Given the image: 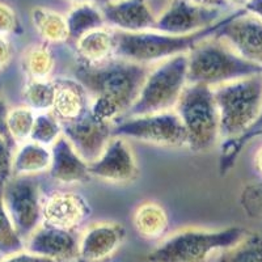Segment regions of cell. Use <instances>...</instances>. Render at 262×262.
Here are the masks:
<instances>
[{
    "instance_id": "obj_1",
    "label": "cell",
    "mask_w": 262,
    "mask_h": 262,
    "mask_svg": "<svg viewBox=\"0 0 262 262\" xmlns=\"http://www.w3.org/2000/svg\"><path fill=\"white\" fill-rule=\"evenodd\" d=\"M151 66L112 58L102 63L78 60L75 79L91 98V112L96 118L116 123L137 101Z\"/></svg>"
},
{
    "instance_id": "obj_2",
    "label": "cell",
    "mask_w": 262,
    "mask_h": 262,
    "mask_svg": "<svg viewBox=\"0 0 262 262\" xmlns=\"http://www.w3.org/2000/svg\"><path fill=\"white\" fill-rule=\"evenodd\" d=\"M227 16L216 24L191 34H169L158 30L127 33L114 30L116 50L114 58L130 60L139 64L152 66L169 58L188 54L202 39L214 36L223 25Z\"/></svg>"
},
{
    "instance_id": "obj_3",
    "label": "cell",
    "mask_w": 262,
    "mask_h": 262,
    "mask_svg": "<svg viewBox=\"0 0 262 262\" xmlns=\"http://www.w3.org/2000/svg\"><path fill=\"white\" fill-rule=\"evenodd\" d=\"M188 83L211 88L252 75L262 74V67L248 62L223 39L207 37L188 54Z\"/></svg>"
},
{
    "instance_id": "obj_4",
    "label": "cell",
    "mask_w": 262,
    "mask_h": 262,
    "mask_svg": "<svg viewBox=\"0 0 262 262\" xmlns=\"http://www.w3.org/2000/svg\"><path fill=\"white\" fill-rule=\"evenodd\" d=\"M222 140L242 137L253 125L262 107V74L212 88Z\"/></svg>"
},
{
    "instance_id": "obj_5",
    "label": "cell",
    "mask_w": 262,
    "mask_h": 262,
    "mask_svg": "<svg viewBox=\"0 0 262 262\" xmlns=\"http://www.w3.org/2000/svg\"><path fill=\"white\" fill-rule=\"evenodd\" d=\"M247 232L242 227L222 229L184 228L164 238L149 252L148 262H207L215 252L227 249Z\"/></svg>"
},
{
    "instance_id": "obj_6",
    "label": "cell",
    "mask_w": 262,
    "mask_h": 262,
    "mask_svg": "<svg viewBox=\"0 0 262 262\" xmlns=\"http://www.w3.org/2000/svg\"><path fill=\"white\" fill-rule=\"evenodd\" d=\"M174 112L186 131V147L190 151H209L221 139L219 116L211 86L186 84Z\"/></svg>"
},
{
    "instance_id": "obj_7",
    "label": "cell",
    "mask_w": 262,
    "mask_h": 262,
    "mask_svg": "<svg viewBox=\"0 0 262 262\" xmlns=\"http://www.w3.org/2000/svg\"><path fill=\"white\" fill-rule=\"evenodd\" d=\"M186 84V54L158 63L155 67H151L137 101L125 117L174 111Z\"/></svg>"
},
{
    "instance_id": "obj_8",
    "label": "cell",
    "mask_w": 262,
    "mask_h": 262,
    "mask_svg": "<svg viewBox=\"0 0 262 262\" xmlns=\"http://www.w3.org/2000/svg\"><path fill=\"white\" fill-rule=\"evenodd\" d=\"M113 137L163 147H186V131L174 111L123 117L113 125Z\"/></svg>"
},
{
    "instance_id": "obj_9",
    "label": "cell",
    "mask_w": 262,
    "mask_h": 262,
    "mask_svg": "<svg viewBox=\"0 0 262 262\" xmlns=\"http://www.w3.org/2000/svg\"><path fill=\"white\" fill-rule=\"evenodd\" d=\"M3 201L13 226L25 243L42 224L43 196L39 184L33 176L8 177L3 181Z\"/></svg>"
},
{
    "instance_id": "obj_10",
    "label": "cell",
    "mask_w": 262,
    "mask_h": 262,
    "mask_svg": "<svg viewBox=\"0 0 262 262\" xmlns=\"http://www.w3.org/2000/svg\"><path fill=\"white\" fill-rule=\"evenodd\" d=\"M223 9L206 7L194 0H168L156 16L155 29L169 34H191L216 24Z\"/></svg>"
},
{
    "instance_id": "obj_11",
    "label": "cell",
    "mask_w": 262,
    "mask_h": 262,
    "mask_svg": "<svg viewBox=\"0 0 262 262\" xmlns=\"http://www.w3.org/2000/svg\"><path fill=\"white\" fill-rule=\"evenodd\" d=\"M236 53L248 62L262 67V20L245 9H236L226 17L217 32Z\"/></svg>"
},
{
    "instance_id": "obj_12",
    "label": "cell",
    "mask_w": 262,
    "mask_h": 262,
    "mask_svg": "<svg viewBox=\"0 0 262 262\" xmlns=\"http://www.w3.org/2000/svg\"><path fill=\"white\" fill-rule=\"evenodd\" d=\"M113 125L96 118L88 107L75 119L62 122V130L79 155L90 164L101 155L102 149L112 139Z\"/></svg>"
},
{
    "instance_id": "obj_13",
    "label": "cell",
    "mask_w": 262,
    "mask_h": 262,
    "mask_svg": "<svg viewBox=\"0 0 262 262\" xmlns=\"http://www.w3.org/2000/svg\"><path fill=\"white\" fill-rule=\"evenodd\" d=\"M90 174L107 182H130L137 179L138 164L126 139L112 137L101 155L90 163Z\"/></svg>"
},
{
    "instance_id": "obj_14",
    "label": "cell",
    "mask_w": 262,
    "mask_h": 262,
    "mask_svg": "<svg viewBox=\"0 0 262 262\" xmlns=\"http://www.w3.org/2000/svg\"><path fill=\"white\" fill-rule=\"evenodd\" d=\"M79 237L75 231L42 223L25 240V249L37 256L46 257L55 262L78 258Z\"/></svg>"
},
{
    "instance_id": "obj_15",
    "label": "cell",
    "mask_w": 262,
    "mask_h": 262,
    "mask_svg": "<svg viewBox=\"0 0 262 262\" xmlns=\"http://www.w3.org/2000/svg\"><path fill=\"white\" fill-rule=\"evenodd\" d=\"M106 27L127 33L154 30L156 13L148 0H113L101 4Z\"/></svg>"
},
{
    "instance_id": "obj_16",
    "label": "cell",
    "mask_w": 262,
    "mask_h": 262,
    "mask_svg": "<svg viewBox=\"0 0 262 262\" xmlns=\"http://www.w3.org/2000/svg\"><path fill=\"white\" fill-rule=\"evenodd\" d=\"M90 214L85 198L75 191L55 190L42 201V223L49 226L75 231Z\"/></svg>"
},
{
    "instance_id": "obj_17",
    "label": "cell",
    "mask_w": 262,
    "mask_h": 262,
    "mask_svg": "<svg viewBox=\"0 0 262 262\" xmlns=\"http://www.w3.org/2000/svg\"><path fill=\"white\" fill-rule=\"evenodd\" d=\"M126 236V229L114 222L92 224L79 237V262H104L116 253Z\"/></svg>"
},
{
    "instance_id": "obj_18",
    "label": "cell",
    "mask_w": 262,
    "mask_h": 262,
    "mask_svg": "<svg viewBox=\"0 0 262 262\" xmlns=\"http://www.w3.org/2000/svg\"><path fill=\"white\" fill-rule=\"evenodd\" d=\"M51 163L49 174L60 184H78L90 179V164L72 147L64 135L50 147Z\"/></svg>"
},
{
    "instance_id": "obj_19",
    "label": "cell",
    "mask_w": 262,
    "mask_h": 262,
    "mask_svg": "<svg viewBox=\"0 0 262 262\" xmlns=\"http://www.w3.org/2000/svg\"><path fill=\"white\" fill-rule=\"evenodd\" d=\"M90 95L76 79L55 80V96L50 112L60 123L80 116L90 107Z\"/></svg>"
},
{
    "instance_id": "obj_20",
    "label": "cell",
    "mask_w": 262,
    "mask_h": 262,
    "mask_svg": "<svg viewBox=\"0 0 262 262\" xmlns=\"http://www.w3.org/2000/svg\"><path fill=\"white\" fill-rule=\"evenodd\" d=\"M75 48L79 57L78 60L91 64L106 62L114 58V29L102 27L91 30L75 41Z\"/></svg>"
},
{
    "instance_id": "obj_21",
    "label": "cell",
    "mask_w": 262,
    "mask_h": 262,
    "mask_svg": "<svg viewBox=\"0 0 262 262\" xmlns=\"http://www.w3.org/2000/svg\"><path fill=\"white\" fill-rule=\"evenodd\" d=\"M50 163V147L28 140L18 144L13 151L11 176H36L48 172Z\"/></svg>"
},
{
    "instance_id": "obj_22",
    "label": "cell",
    "mask_w": 262,
    "mask_h": 262,
    "mask_svg": "<svg viewBox=\"0 0 262 262\" xmlns=\"http://www.w3.org/2000/svg\"><path fill=\"white\" fill-rule=\"evenodd\" d=\"M133 224L140 237L146 240L161 238L169 227L168 214L160 203L146 201L133 212Z\"/></svg>"
},
{
    "instance_id": "obj_23",
    "label": "cell",
    "mask_w": 262,
    "mask_h": 262,
    "mask_svg": "<svg viewBox=\"0 0 262 262\" xmlns=\"http://www.w3.org/2000/svg\"><path fill=\"white\" fill-rule=\"evenodd\" d=\"M30 18L45 43H64L70 39L67 20L57 11L46 7H34L30 12Z\"/></svg>"
},
{
    "instance_id": "obj_24",
    "label": "cell",
    "mask_w": 262,
    "mask_h": 262,
    "mask_svg": "<svg viewBox=\"0 0 262 262\" xmlns=\"http://www.w3.org/2000/svg\"><path fill=\"white\" fill-rule=\"evenodd\" d=\"M21 69L28 79L50 80L55 69V55L49 43H34L29 46L21 58Z\"/></svg>"
},
{
    "instance_id": "obj_25",
    "label": "cell",
    "mask_w": 262,
    "mask_h": 262,
    "mask_svg": "<svg viewBox=\"0 0 262 262\" xmlns=\"http://www.w3.org/2000/svg\"><path fill=\"white\" fill-rule=\"evenodd\" d=\"M70 30V39H76L97 28L106 27L101 9L93 3L76 4L66 17Z\"/></svg>"
},
{
    "instance_id": "obj_26",
    "label": "cell",
    "mask_w": 262,
    "mask_h": 262,
    "mask_svg": "<svg viewBox=\"0 0 262 262\" xmlns=\"http://www.w3.org/2000/svg\"><path fill=\"white\" fill-rule=\"evenodd\" d=\"M258 137H262V107L257 119L253 122V125L248 128L245 134L236 138V139L222 142L221 164H219V169H221L222 174H226L232 169L236 160L242 154L243 148L249 143L250 140Z\"/></svg>"
},
{
    "instance_id": "obj_27",
    "label": "cell",
    "mask_w": 262,
    "mask_h": 262,
    "mask_svg": "<svg viewBox=\"0 0 262 262\" xmlns=\"http://www.w3.org/2000/svg\"><path fill=\"white\" fill-rule=\"evenodd\" d=\"M217 262H262V236L245 232L237 243L222 250Z\"/></svg>"
},
{
    "instance_id": "obj_28",
    "label": "cell",
    "mask_w": 262,
    "mask_h": 262,
    "mask_svg": "<svg viewBox=\"0 0 262 262\" xmlns=\"http://www.w3.org/2000/svg\"><path fill=\"white\" fill-rule=\"evenodd\" d=\"M55 96V81L28 79L23 90L24 105L36 113L50 112Z\"/></svg>"
},
{
    "instance_id": "obj_29",
    "label": "cell",
    "mask_w": 262,
    "mask_h": 262,
    "mask_svg": "<svg viewBox=\"0 0 262 262\" xmlns=\"http://www.w3.org/2000/svg\"><path fill=\"white\" fill-rule=\"evenodd\" d=\"M36 114V112L32 111L27 105L9 107L7 127H8L9 137L16 147L30 139Z\"/></svg>"
},
{
    "instance_id": "obj_30",
    "label": "cell",
    "mask_w": 262,
    "mask_h": 262,
    "mask_svg": "<svg viewBox=\"0 0 262 262\" xmlns=\"http://www.w3.org/2000/svg\"><path fill=\"white\" fill-rule=\"evenodd\" d=\"M25 249V243L13 226L3 201V181H0V256H9Z\"/></svg>"
},
{
    "instance_id": "obj_31",
    "label": "cell",
    "mask_w": 262,
    "mask_h": 262,
    "mask_svg": "<svg viewBox=\"0 0 262 262\" xmlns=\"http://www.w3.org/2000/svg\"><path fill=\"white\" fill-rule=\"evenodd\" d=\"M62 135V123L51 112H42L36 114L29 140L42 146L51 147Z\"/></svg>"
},
{
    "instance_id": "obj_32",
    "label": "cell",
    "mask_w": 262,
    "mask_h": 262,
    "mask_svg": "<svg viewBox=\"0 0 262 262\" xmlns=\"http://www.w3.org/2000/svg\"><path fill=\"white\" fill-rule=\"evenodd\" d=\"M240 206L249 217L262 219V182L245 185L240 194Z\"/></svg>"
},
{
    "instance_id": "obj_33",
    "label": "cell",
    "mask_w": 262,
    "mask_h": 262,
    "mask_svg": "<svg viewBox=\"0 0 262 262\" xmlns=\"http://www.w3.org/2000/svg\"><path fill=\"white\" fill-rule=\"evenodd\" d=\"M21 24L15 9L7 3L0 2V36L20 34Z\"/></svg>"
},
{
    "instance_id": "obj_34",
    "label": "cell",
    "mask_w": 262,
    "mask_h": 262,
    "mask_svg": "<svg viewBox=\"0 0 262 262\" xmlns=\"http://www.w3.org/2000/svg\"><path fill=\"white\" fill-rule=\"evenodd\" d=\"M15 147L0 135V181H6L11 177V168H12V158Z\"/></svg>"
},
{
    "instance_id": "obj_35",
    "label": "cell",
    "mask_w": 262,
    "mask_h": 262,
    "mask_svg": "<svg viewBox=\"0 0 262 262\" xmlns=\"http://www.w3.org/2000/svg\"><path fill=\"white\" fill-rule=\"evenodd\" d=\"M0 262H55L50 258H46V257L37 256V254H33L30 252H28L27 249L20 250V252H16L13 254H9V256L2 257Z\"/></svg>"
},
{
    "instance_id": "obj_36",
    "label": "cell",
    "mask_w": 262,
    "mask_h": 262,
    "mask_svg": "<svg viewBox=\"0 0 262 262\" xmlns=\"http://www.w3.org/2000/svg\"><path fill=\"white\" fill-rule=\"evenodd\" d=\"M13 58V46L8 37L0 36V71L8 67Z\"/></svg>"
},
{
    "instance_id": "obj_37",
    "label": "cell",
    "mask_w": 262,
    "mask_h": 262,
    "mask_svg": "<svg viewBox=\"0 0 262 262\" xmlns=\"http://www.w3.org/2000/svg\"><path fill=\"white\" fill-rule=\"evenodd\" d=\"M8 113H9L8 104H7L6 100L0 96V135H2V137H3L9 144H11V146H13L16 148L15 143H13L11 137H9L8 127H7V118H8Z\"/></svg>"
},
{
    "instance_id": "obj_38",
    "label": "cell",
    "mask_w": 262,
    "mask_h": 262,
    "mask_svg": "<svg viewBox=\"0 0 262 262\" xmlns=\"http://www.w3.org/2000/svg\"><path fill=\"white\" fill-rule=\"evenodd\" d=\"M244 9L262 20V0H250Z\"/></svg>"
},
{
    "instance_id": "obj_39",
    "label": "cell",
    "mask_w": 262,
    "mask_h": 262,
    "mask_svg": "<svg viewBox=\"0 0 262 262\" xmlns=\"http://www.w3.org/2000/svg\"><path fill=\"white\" fill-rule=\"evenodd\" d=\"M194 2L206 7H212V8H227V4L224 0H194Z\"/></svg>"
},
{
    "instance_id": "obj_40",
    "label": "cell",
    "mask_w": 262,
    "mask_h": 262,
    "mask_svg": "<svg viewBox=\"0 0 262 262\" xmlns=\"http://www.w3.org/2000/svg\"><path fill=\"white\" fill-rule=\"evenodd\" d=\"M253 164H254V168H256L257 173H258L259 176L262 177V143L259 144L258 148H257L256 152H254Z\"/></svg>"
},
{
    "instance_id": "obj_41",
    "label": "cell",
    "mask_w": 262,
    "mask_h": 262,
    "mask_svg": "<svg viewBox=\"0 0 262 262\" xmlns=\"http://www.w3.org/2000/svg\"><path fill=\"white\" fill-rule=\"evenodd\" d=\"M227 7H235L236 9H244L250 0H224Z\"/></svg>"
},
{
    "instance_id": "obj_42",
    "label": "cell",
    "mask_w": 262,
    "mask_h": 262,
    "mask_svg": "<svg viewBox=\"0 0 262 262\" xmlns=\"http://www.w3.org/2000/svg\"><path fill=\"white\" fill-rule=\"evenodd\" d=\"M69 2H71V3H74L75 6H76V4H84V3H95V2H97V0H69Z\"/></svg>"
},
{
    "instance_id": "obj_43",
    "label": "cell",
    "mask_w": 262,
    "mask_h": 262,
    "mask_svg": "<svg viewBox=\"0 0 262 262\" xmlns=\"http://www.w3.org/2000/svg\"><path fill=\"white\" fill-rule=\"evenodd\" d=\"M148 2H149V4H151V7H152V6H154V2H165V4H167L168 0H148ZM152 9H154V8H152Z\"/></svg>"
},
{
    "instance_id": "obj_44",
    "label": "cell",
    "mask_w": 262,
    "mask_h": 262,
    "mask_svg": "<svg viewBox=\"0 0 262 262\" xmlns=\"http://www.w3.org/2000/svg\"><path fill=\"white\" fill-rule=\"evenodd\" d=\"M97 2H101V4L107 3V2H113V0H97Z\"/></svg>"
},
{
    "instance_id": "obj_45",
    "label": "cell",
    "mask_w": 262,
    "mask_h": 262,
    "mask_svg": "<svg viewBox=\"0 0 262 262\" xmlns=\"http://www.w3.org/2000/svg\"><path fill=\"white\" fill-rule=\"evenodd\" d=\"M0 259H2V256H0Z\"/></svg>"
}]
</instances>
